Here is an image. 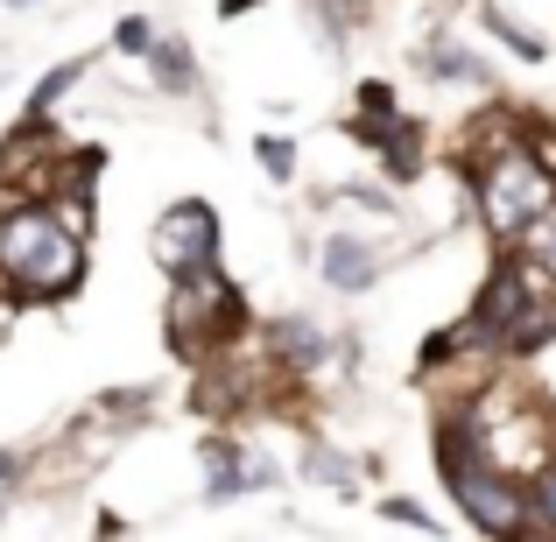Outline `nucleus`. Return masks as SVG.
Segmentation results:
<instances>
[{
  "label": "nucleus",
  "instance_id": "11",
  "mask_svg": "<svg viewBox=\"0 0 556 542\" xmlns=\"http://www.w3.org/2000/svg\"><path fill=\"white\" fill-rule=\"evenodd\" d=\"M155 78H163L169 92H184V85H190V56L177 50V42H163V50H155Z\"/></svg>",
  "mask_w": 556,
  "mask_h": 542
},
{
  "label": "nucleus",
  "instance_id": "2",
  "mask_svg": "<svg viewBox=\"0 0 556 542\" xmlns=\"http://www.w3.org/2000/svg\"><path fill=\"white\" fill-rule=\"evenodd\" d=\"M437 458H444V479H451V493H458V507L486 535H529V515H535L529 487H521L472 430H451Z\"/></svg>",
  "mask_w": 556,
  "mask_h": 542
},
{
  "label": "nucleus",
  "instance_id": "18",
  "mask_svg": "<svg viewBox=\"0 0 556 542\" xmlns=\"http://www.w3.org/2000/svg\"><path fill=\"white\" fill-rule=\"evenodd\" d=\"M240 8H254V0H218V14H240Z\"/></svg>",
  "mask_w": 556,
  "mask_h": 542
},
{
  "label": "nucleus",
  "instance_id": "9",
  "mask_svg": "<svg viewBox=\"0 0 556 542\" xmlns=\"http://www.w3.org/2000/svg\"><path fill=\"white\" fill-rule=\"evenodd\" d=\"M275 353L296 360V366H317V353H325V339L311 331V317H289L282 331H275Z\"/></svg>",
  "mask_w": 556,
  "mask_h": 542
},
{
  "label": "nucleus",
  "instance_id": "7",
  "mask_svg": "<svg viewBox=\"0 0 556 542\" xmlns=\"http://www.w3.org/2000/svg\"><path fill=\"white\" fill-rule=\"evenodd\" d=\"M325 282H331V289H367V282H374V247H359V240H325Z\"/></svg>",
  "mask_w": 556,
  "mask_h": 542
},
{
  "label": "nucleus",
  "instance_id": "10",
  "mask_svg": "<svg viewBox=\"0 0 556 542\" xmlns=\"http://www.w3.org/2000/svg\"><path fill=\"white\" fill-rule=\"evenodd\" d=\"M529 501H535V515H529V535H556V458L543 465V472H535Z\"/></svg>",
  "mask_w": 556,
  "mask_h": 542
},
{
  "label": "nucleus",
  "instance_id": "3",
  "mask_svg": "<svg viewBox=\"0 0 556 542\" xmlns=\"http://www.w3.org/2000/svg\"><path fill=\"white\" fill-rule=\"evenodd\" d=\"M549 204H556V169L543 155H529L521 141L479 149V212H486L493 240H521Z\"/></svg>",
  "mask_w": 556,
  "mask_h": 542
},
{
  "label": "nucleus",
  "instance_id": "20",
  "mask_svg": "<svg viewBox=\"0 0 556 542\" xmlns=\"http://www.w3.org/2000/svg\"><path fill=\"white\" fill-rule=\"evenodd\" d=\"M0 515H8V493H0Z\"/></svg>",
  "mask_w": 556,
  "mask_h": 542
},
{
  "label": "nucleus",
  "instance_id": "15",
  "mask_svg": "<svg viewBox=\"0 0 556 542\" xmlns=\"http://www.w3.org/2000/svg\"><path fill=\"white\" fill-rule=\"evenodd\" d=\"M261 169H268V177H289L296 163H289V149H282V141H261Z\"/></svg>",
  "mask_w": 556,
  "mask_h": 542
},
{
  "label": "nucleus",
  "instance_id": "8",
  "mask_svg": "<svg viewBox=\"0 0 556 542\" xmlns=\"http://www.w3.org/2000/svg\"><path fill=\"white\" fill-rule=\"evenodd\" d=\"M515 247H521V261H529V268H535V275H549V282H556V204H549V212H543V218H535V226H529V232H521V240H515Z\"/></svg>",
  "mask_w": 556,
  "mask_h": 542
},
{
  "label": "nucleus",
  "instance_id": "14",
  "mask_svg": "<svg viewBox=\"0 0 556 542\" xmlns=\"http://www.w3.org/2000/svg\"><path fill=\"white\" fill-rule=\"evenodd\" d=\"M71 85H78V64H64V71H50V78H42V85H36V113H50V106H56V99H64V92H71Z\"/></svg>",
  "mask_w": 556,
  "mask_h": 542
},
{
  "label": "nucleus",
  "instance_id": "6",
  "mask_svg": "<svg viewBox=\"0 0 556 542\" xmlns=\"http://www.w3.org/2000/svg\"><path fill=\"white\" fill-rule=\"evenodd\" d=\"M155 261L169 268V282H184V275H204L218 261V218H212V204H177V212L155 226Z\"/></svg>",
  "mask_w": 556,
  "mask_h": 542
},
{
  "label": "nucleus",
  "instance_id": "16",
  "mask_svg": "<svg viewBox=\"0 0 556 542\" xmlns=\"http://www.w3.org/2000/svg\"><path fill=\"white\" fill-rule=\"evenodd\" d=\"M359 106L380 121V113H394V92H388V85H367V92H359Z\"/></svg>",
  "mask_w": 556,
  "mask_h": 542
},
{
  "label": "nucleus",
  "instance_id": "19",
  "mask_svg": "<svg viewBox=\"0 0 556 542\" xmlns=\"http://www.w3.org/2000/svg\"><path fill=\"white\" fill-rule=\"evenodd\" d=\"M8 472H14V458H8V451H0V479H8Z\"/></svg>",
  "mask_w": 556,
  "mask_h": 542
},
{
  "label": "nucleus",
  "instance_id": "1",
  "mask_svg": "<svg viewBox=\"0 0 556 542\" xmlns=\"http://www.w3.org/2000/svg\"><path fill=\"white\" fill-rule=\"evenodd\" d=\"M64 204H22V212L0 218V282L22 303H50L78 289L85 268V240L78 218H56Z\"/></svg>",
  "mask_w": 556,
  "mask_h": 542
},
{
  "label": "nucleus",
  "instance_id": "17",
  "mask_svg": "<svg viewBox=\"0 0 556 542\" xmlns=\"http://www.w3.org/2000/svg\"><path fill=\"white\" fill-rule=\"evenodd\" d=\"M388 515L408 521V529H430V515H422V507H408V501H388Z\"/></svg>",
  "mask_w": 556,
  "mask_h": 542
},
{
  "label": "nucleus",
  "instance_id": "5",
  "mask_svg": "<svg viewBox=\"0 0 556 542\" xmlns=\"http://www.w3.org/2000/svg\"><path fill=\"white\" fill-rule=\"evenodd\" d=\"M240 325V297L226 289V275L204 268V275H184L177 297H169V345L177 353H204V345L232 339Z\"/></svg>",
  "mask_w": 556,
  "mask_h": 542
},
{
  "label": "nucleus",
  "instance_id": "12",
  "mask_svg": "<svg viewBox=\"0 0 556 542\" xmlns=\"http://www.w3.org/2000/svg\"><path fill=\"white\" fill-rule=\"evenodd\" d=\"M113 42H121V50H127V56H149V50H155V28H149V22H141V14H127V22H121V28H113Z\"/></svg>",
  "mask_w": 556,
  "mask_h": 542
},
{
  "label": "nucleus",
  "instance_id": "13",
  "mask_svg": "<svg viewBox=\"0 0 556 542\" xmlns=\"http://www.w3.org/2000/svg\"><path fill=\"white\" fill-rule=\"evenodd\" d=\"M232 493H240V458L212 451V501H232Z\"/></svg>",
  "mask_w": 556,
  "mask_h": 542
},
{
  "label": "nucleus",
  "instance_id": "21",
  "mask_svg": "<svg viewBox=\"0 0 556 542\" xmlns=\"http://www.w3.org/2000/svg\"><path fill=\"white\" fill-rule=\"evenodd\" d=\"M14 8H28V0H14Z\"/></svg>",
  "mask_w": 556,
  "mask_h": 542
},
{
  "label": "nucleus",
  "instance_id": "4",
  "mask_svg": "<svg viewBox=\"0 0 556 542\" xmlns=\"http://www.w3.org/2000/svg\"><path fill=\"white\" fill-rule=\"evenodd\" d=\"M535 282H543V275H535L529 261H501L493 282H486V297H479V311H472L479 339H501V345L543 339L549 317H556V303H535Z\"/></svg>",
  "mask_w": 556,
  "mask_h": 542
}]
</instances>
